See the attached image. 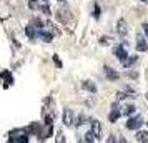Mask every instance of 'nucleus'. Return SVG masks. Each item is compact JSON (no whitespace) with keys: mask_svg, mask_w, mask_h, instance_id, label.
I'll list each match as a JSON object with an SVG mask.
<instances>
[{"mask_svg":"<svg viewBox=\"0 0 148 143\" xmlns=\"http://www.w3.org/2000/svg\"><path fill=\"white\" fill-rule=\"evenodd\" d=\"M0 75H2V77H3V78H5V88H7V87H8V85H10V83H14V77L10 75L8 72H2Z\"/></svg>","mask_w":148,"mask_h":143,"instance_id":"obj_16","label":"nucleus"},{"mask_svg":"<svg viewBox=\"0 0 148 143\" xmlns=\"http://www.w3.org/2000/svg\"><path fill=\"white\" fill-rule=\"evenodd\" d=\"M55 17H57V20L60 22V23H63V25H68L70 22H72V12L68 10L67 7H60L58 10H57V14H55Z\"/></svg>","mask_w":148,"mask_h":143,"instance_id":"obj_1","label":"nucleus"},{"mask_svg":"<svg viewBox=\"0 0 148 143\" xmlns=\"http://www.w3.org/2000/svg\"><path fill=\"white\" fill-rule=\"evenodd\" d=\"M136 50H138V52H147L148 50V43H147V40L143 38L141 34L136 37Z\"/></svg>","mask_w":148,"mask_h":143,"instance_id":"obj_9","label":"nucleus"},{"mask_svg":"<svg viewBox=\"0 0 148 143\" xmlns=\"http://www.w3.org/2000/svg\"><path fill=\"white\" fill-rule=\"evenodd\" d=\"M57 142H58V143L65 142V138H63V135H62V133H58V136H57Z\"/></svg>","mask_w":148,"mask_h":143,"instance_id":"obj_24","label":"nucleus"},{"mask_svg":"<svg viewBox=\"0 0 148 143\" xmlns=\"http://www.w3.org/2000/svg\"><path fill=\"white\" fill-rule=\"evenodd\" d=\"M93 17L98 20L100 18V7H98V3H95V12H93Z\"/></svg>","mask_w":148,"mask_h":143,"instance_id":"obj_22","label":"nucleus"},{"mask_svg":"<svg viewBox=\"0 0 148 143\" xmlns=\"http://www.w3.org/2000/svg\"><path fill=\"white\" fill-rule=\"evenodd\" d=\"M143 125V120H141V116H133V118H130L127 122V128L128 130H138Z\"/></svg>","mask_w":148,"mask_h":143,"instance_id":"obj_2","label":"nucleus"},{"mask_svg":"<svg viewBox=\"0 0 148 143\" xmlns=\"http://www.w3.org/2000/svg\"><path fill=\"white\" fill-rule=\"evenodd\" d=\"M127 77H133V78H136V73H135V72H127Z\"/></svg>","mask_w":148,"mask_h":143,"instance_id":"obj_27","label":"nucleus"},{"mask_svg":"<svg viewBox=\"0 0 148 143\" xmlns=\"http://www.w3.org/2000/svg\"><path fill=\"white\" fill-rule=\"evenodd\" d=\"M103 73H105V77H107L110 82H115V80L120 78V73H118L116 70H113L112 67H105L103 68Z\"/></svg>","mask_w":148,"mask_h":143,"instance_id":"obj_5","label":"nucleus"},{"mask_svg":"<svg viewBox=\"0 0 148 143\" xmlns=\"http://www.w3.org/2000/svg\"><path fill=\"white\" fill-rule=\"evenodd\" d=\"M63 125H65V127H73L75 125L73 112L70 108H65V112H63Z\"/></svg>","mask_w":148,"mask_h":143,"instance_id":"obj_3","label":"nucleus"},{"mask_svg":"<svg viewBox=\"0 0 148 143\" xmlns=\"http://www.w3.org/2000/svg\"><path fill=\"white\" fill-rule=\"evenodd\" d=\"M147 125H148V122H147Z\"/></svg>","mask_w":148,"mask_h":143,"instance_id":"obj_31","label":"nucleus"},{"mask_svg":"<svg viewBox=\"0 0 148 143\" xmlns=\"http://www.w3.org/2000/svg\"><path fill=\"white\" fill-rule=\"evenodd\" d=\"M116 32H118L121 37H127V34H128V25H127V22H125V18H120V20L116 22Z\"/></svg>","mask_w":148,"mask_h":143,"instance_id":"obj_6","label":"nucleus"},{"mask_svg":"<svg viewBox=\"0 0 148 143\" xmlns=\"http://www.w3.org/2000/svg\"><path fill=\"white\" fill-rule=\"evenodd\" d=\"M120 115H121L120 107H118L116 103H113V105H112V112H110V115H108V120H110V122H116V120L120 118Z\"/></svg>","mask_w":148,"mask_h":143,"instance_id":"obj_7","label":"nucleus"},{"mask_svg":"<svg viewBox=\"0 0 148 143\" xmlns=\"http://www.w3.org/2000/svg\"><path fill=\"white\" fill-rule=\"evenodd\" d=\"M108 142H110V143H115V142H116V138L112 135V136H108Z\"/></svg>","mask_w":148,"mask_h":143,"instance_id":"obj_28","label":"nucleus"},{"mask_svg":"<svg viewBox=\"0 0 148 143\" xmlns=\"http://www.w3.org/2000/svg\"><path fill=\"white\" fill-rule=\"evenodd\" d=\"M90 125H92V131L95 133L97 140H100V138H101V123L98 122V120H92Z\"/></svg>","mask_w":148,"mask_h":143,"instance_id":"obj_8","label":"nucleus"},{"mask_svg":"<svg viewBox=\"0 0 148 143\" xmlns=\"http://www.w3.org/2000/svg\"><path fill=\"white\" fill-rule=\"evenodd\" d=\"M97 140V136H95V133L90 130V131H87L85 135H83V142L85 143H92V142H95Z\"/></svg>","mask_w":148,"mask_h":143,"instance_id":"obj_15","label":"nucleus"},{"mask_svg":"<svg viewBox=\"0 0 148 143\" xmlns=\"http://www.w3.org/2000/svg\"><path fill=\"white\" fill-rule=\"evenodd\" d=\"M25 34L28 35V38H32V40H34L35 37H37V35H38V30H37V32H35V25H28V27L25 28Z\"/></svg>","mask_w":148,"mask_h":143,"instance_id":"obj_14","label":"nucleus"},{"mask_svg":"<svg viewBox=\"0 0 148 143\" xmlns=\"http://www.w3.org/2000/svg\"><path fill=\"white\" fill-rule=\"evenodd\" d=\"M52 131H53V125H47V123H45V128L40 131V135L38 136H40L42 140H47L48 136L52 135Z\"/></svg>","mask_w":148,"mask_h":143,"instance_id":"obj_11","label":"nucleus"},{"mask_svg":"<svg viewBox=\"0 0 148 143\" xmlns=\"http://www.w3.org/2000/svg\"><path fill=\"white\" fill-rule=\"evenodd\" d=\"M141 2H143V3H148V0H141Z\"/></svg>","mask_w":148,"mask_h":143,"instance_id":"obj_30","label":"nucleus"},{"mask_svg":"<svg viewBox=\"0 0 148 143\" xmlns=\"http://www.w3.org/2000/svg\"><path fill=\"white\" fill-rule=\"evenodd\" d=\"M135 62H136V57H135V55H132V57L128 55V57H127V60L123 62V67H130V65H133Z\"/></svg>","mask_w":148,"mask_h":143,"instance_id":"obj_19","label":"nucleus"},{"mask_svg":"<svg viewBox=\"0 0 148 143\" xmlns=\"http://www.w3.org/2000/svg\"><path fill=\"white\" fill-rule=\"evenodd\" d=\"M34 25L37 27V30H40V28L43 27V22H42L40 18H34Z\"/></svg>","mask_w":148,"mask_h":143,"instance_id":"obj_21","label":"nucleus"},{"mask_svg":"<svg viewBox=\"0 0 148 143\" xmlns=\"http://www.w3.org/2000/svg\"><path fill=\"white\" fill-rule=\"evenodd\" d=\"M141 28H143V32H145V35L148 37V23H143V25H141Z\"/></svg>","mask_w":148,"mask_h":143,"instance_id":"obj_25","label":"nucleus"},{"mask_svg":"<svg viewBox=\"0 0 148 143\" xmlns=\"http://www.w3.org/2000/svg\"><path fill=\"white\" fill-rule=\"evenodd\" d=\"M123 98H127L125 93H116V100H123Z\"/></svg>","mask_w":148,"mask_h":143,"instance_id":"obj_26","label":"nucleus"},{"mask_svg":"<svg viewBox=\"0 0 148 143\" xmlns=\"http://www.w3.org/2000/svg\"><path fill=\"white\" fill-rule=\"evenodd\" d=\"M135 140H136V142H140V143H148V131H143V130L136 131Z\"/></svg>","mask_w":148,"mask_h":143,"instance_id":"obj_12","label":"nucleus"},{"mask_svg":"<svg viewBox=\"0 0 148 143\" xmlns=\"http://www.w3.org/2000/svg\"><path fill=\"white\" fill-rule=\"evenodd\" d=\"M38 38H42L43 42H47V43H50L52 42V38H53V34L50 32V30H38Z\"/></svg>","mask_w":148,"mask_h":143,"instance_id":"obj_10","label":"nucleus"},{"mask_svg":"<svg viewBox=\"0 0 148 143\" xmlns=\"http://www.w3.org/2000/svg\"><path fill=\"white\" fill-rule=\"evenodd\" d=\"M135 110H136V108H135L133 105H127L125 108L121 110V113H123V115H133V113H135Z\"/></svg>","mask_w":148,"mask_h":143,"instance_id":"obj_18","label":"nucleus"},{"mask_svg":"<svg viewBox=\"0 0 148 143\" xmlns=\"http://www.w3.org/2000/svg\"><path fill=\"white\" fill-rule=\"evenodd\" d=\"M85 120H87L85 115H78V116H77V120H75V125H77V127H82V125L85 123Z\"/></svg>","mask_w":148,"mask_h":143,"instance_id":"obj_20","label":"nucleus"},{"mask_svg":"<svg viewBox=\"0 0 148 143\" xmlns=\"http://www.w3.org/2000/svg\"><path fill=\"white\" fill-rule=\"evenodd\" d=\"M58 2H60V3H67V0H58Z\"/></svg>","mask_w":148,"mask_h":143,"instance_id":"obj_29","label":"nucleus"},{"mask_svg":"<svg viewBox=\"0 0 148 143\" xmlns=\"http://www.w3.org/2000/svg\"><path fill=\"white\" fill-rule=\"evenodd\" d=\"M83 88L87 90V92H90V93H97V85L92 80H85L83 82Z\"/></svg>","mask_w":148,"mask_h":143,"instance_id":"obj_13","label":"nucleus"},{"mask_svg":"<svg viewBox=\"0 0 148 143\" xmlns=\"http://www.w3.org/2000/svg\"><path fill=\"white\" fill-rule=\"evenodd\" d=\"M113 53L118 57V60L123 63V62L127 60V57H128V53H127V50H125V43L123 45H118V47H115L113 48Z\"/></svg>","mask_w":148,"mask_h":143,"instance_id":"obj_4","label":"nucleus"},{"mask_svg":"<svg viewBox=\"0 0 148 143\" xmlns=\"http://www.w3.org/2000/svg\"><path fill=\"white\" fill-rule=\"evenodd\" d=\"M112 43H113V38H112V37H101L100 38V45H103V47H108V45H112Z\"/></svg>","mask_w":148,"mask_h":143,"instance_id":"obj_17","label":"nucleus"},{"mask_svg":"<svg viewBox=\"0 0 148 143\" xmlns=\"http://www.w3.org/2000/svg\"><path fill=\"white\" fill-rule=\"evenodd\" d=\"M53 62L58 68H62V62H60V58H58V55H53Z\"/></svg>","mask_w":148,"mask_h":143,"instance_id":"obj_23","label":"nucleus"}]
</instances>
